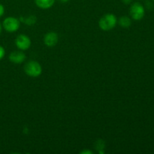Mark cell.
<instances>
[{
	"mask_svg": "<svg viewBox=\"0 0 154 154\" xmlns=\"http://www.w3.org/2000/svg\"><path fill=\"white\" fill-rule=\"evenodd\" d=\"M117 20L115 15L113 14H107L104 15L99 22V26L104 31H109L117 25Z\"/></svg>",
	"mask_w": 154,
	"mask_h": 154,
	"instance_id": "6da1fadb",
	"label": "cell"
},
{
	"mask_svg": "<svg viewBox=\"0 0 154 154\" xmlns=\"http://www.w3.org/2000/svg\"><path fill=\"white\" fill-rule=\"evenodd\" d=\"M3 27L6 31L9 32H13L17 31L20 27V21L19 20L15 17H7L3 21Z\"/></svg>",
	"mask_w": 154,
	"mask_h": 154,
	"instance_id": "277c9868",
	"label": "cell"
},
{
	"mask_svg": "<svg viewBox=\"0 0 154 154\" xmlns=\"http://www.w3.org/2000/svg\"><path fill=\"white\" fill-rule=\"evenodd\" d=\"M132 0H122V2H123L126 5L130 4V3L132 2Z\"/></svg>",
	"mask_w": 154,
	"mask_h": 154,
	"instance_id": "4fadbf2b",
	"label": "cell"
},
{
	"mask_svg": "<svg viewBox=\"0 0 154 154\" xmlns=\"http://www.w3.org/2000/svg\"><path fill=\"white\" fill-rule=\"evenodd\" d=\"M153 2H154V0H153Z\"/></svg>",
	"mask_w": 154,
	"mask_h": 154,
	"instance_id": "e0dca14e",
	"label": "cell"
},
{
	"mask_svg": "<svg viewBox=\"0 0 154 154\" xmlns=\"http://www.w3.org/2000/svg\"><path fill=\"white\" fill-rule=\"evenodd\" d=\"M4 13H5L4 6H3L2 4H0V17L4 14Z\"/></svg>",
	"mask_w": 154,
	"mask_h": 154,
	"instance_id": "7c38bea8",
	"label": "cell"
},
{
	"mask_svg": "<svg viewBox=\"0 0 154 154\" xmlns=\"http://www.w3.org/2000/svg\"><path fill=\"white\" fill-rule=\"evenodd\" d=\"M60 1H61L62 2H69V0H60Z\"/></svg>",
	"mask_w": 154,
	"mask_h": 154,
	"instance_id": "9a60e30c",
	"label": "cell"
},
{
	"mask_svg": "<svg viewBox=\"0 0 154 154\" xmlns=\"http://www.w3.org/2000/svg\"><path fill=\"white\" fill-rule=\"evenodd\" d=\"M35 2L40 8L48 9L54 5L55 0H35Z\"/></svg>",
	"mask_w": 154,
	"mask_h": 154,
	"instance_id": "ba28073f",
	"label": "cell"
},
{
	"mask_svg": "<svg viewBox=\"0 0 154 154\" xmlns=\"http://www.w3.org/2000/svg\"><path fill=\"white\" fill-rule=\"evenodd\" d=\"M119 24L123 28H129L131 26V24H132V20H131V19L129 17L123 16L119 20Z\"/></svg>",
	"mask_w": 154,
	"mask_h": 154,
	"instance_id": "9c48e42d",
	"label": "cell"
},
{
	"mask_svg": "<svg viewBox=\"0 0 154 154\" xmlns=\"http://www.w3.org/2000/svg\"><path fill=\"white\" fill-rule=\"evenodd\" d=\"M2 25H1V23H0V34H1V32H2Z\"/></svg>",
	"mask_w": 154,
	"mask_h": 154,
	"instance_id": "2e32d148",
	"label": "cell"
},
{
	"mask_svg": "<svg viewBox=\"0 0 154 154\" xmlns=\"http://www.w3.org/2000/svg\"><path fill=\"white\" fill-rule=\"evenodd\" d=\"M24 71L27 75L32 78L38 77L42 74V69L41 65L36 61H30L24 66Z\"/></svg>",
	"mask_w": 154,
	"mask_h": 154,
	"instance_id": "7a4b0ae2",
	"label": "cell"
},
{
	"mask_svg": "<svg viewBox=\"0 0 154 154\" xmlns=\"http://www.w3.org/2000/svg\"><path fill=\"white\" fill-rule=\"evenodd\" d=\"M81 153H83V154H92L93 153V152H91L90 150H84V151L81 152Z\"/></svg>",
	"mask_w": 154,
	"mask_h": 154,
	"instance_id": "5bb4252c",
	"label": "cell"
},
{
	"mask_svg": "<svg viewBox=\"0 0 154 154\" xmlns=\"http://www.w3.org/2000/svg\"><path fill=\"white\" fill-rule=\"evenodd\" d=\"M5 54V49L2 47L0 46V60L4 57Z\"/></svg>",
	"mask_w": 154,
	"mask_h": 154,
	"instance_id": "8fae6325",
	"label": "cell"
},
{
	"mask_svg": "<svg viewBox=\"0 0 154 154\" xmlns=\"http://www.w3.org/2000/svg\"><path fill=\"white\" fill-rule=\"evenodd\" d=\"M129 14L132 19L135 20H140L144 17L145 10H144V6L141 3L135 2L131 5Z\"/></svg>",
	"mask_w": 154,
	"mask_h": 154,
	"instance_id": "3957f363",
	"label": "cell"
},
{
	"mask_svg": "<svg viewBox=\"0 0 154 154\" xmlns=\"http://www.w3.org/2000/svg\"><path fill=\"white\" fill-rule=\"evenodd\" d=\"M15 44L19 49L25 51V50L29 48L30 45H31V41L28 36L25 35H20L17 37L16 40H15Z\"/></svg>",
	"mask_w": 154,
	"mask_h": 154,
	"instance_id": "5b68a950",
	"label": "cell"
},
{
	"mask_svg": "<svg viewBox=\"0 0 154 154\" xmlns=\"http://www.w3.org/2000/svg\"><path fill=\"white\" fill-rule=\"evenodd\" d=\"M9 60L12 63L20 64L26 60V55L24 53L21 52V51H14L9 56Z\"/></svg>",
	"mask_w": 154,
	"mask_h": 154,
	"instance_id": "52a82bcc",
	"label": "cell"
},
{
	"mask_svg": "<svg viewBox=\"0 0 154 154\" xmlns=\"http://www.w3.org/2000/svg\"><path fill=\"white\" fill-rule=\"evenodd\" d=\"M44 42L48 47L55 46L58 42V35L54 32H50L45 35Z\"/></svg>",
	"mask_w": 154,
	"mask_h": 154,
	"instance_id": "8992f818",
	"label": "cell"
},
{
	"mask_svg": "<svg viewBox=\"0 0 154 154\" xmlns=\"http://www.w3.org/2000/svg\"><path fill=\"white\" fill-rule=\"evenodd\" d=\"M22 20L23 21V23L28 24V25H32V24L35 23L36 18L34 16H29V17L26 18V19H23L22 18Z\"/></svg>",
	"mask_w": 154,
	"mask_h": 154,
	"instance_id": "30bf717a",
	"label": "cell"
}]
</instances>
